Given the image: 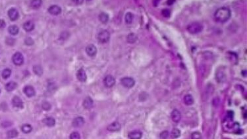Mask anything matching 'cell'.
Returning <instances> with one entry per match:
<instances>
[{"instance_id":"obj_16","label":"cell","mask_w":247,"mask_h":139,"mask_svg":"<svg viewBox=\"0 0 247 139\" xmlns=\"http://www.w3.org/2000/svg\"><path fill=\"white\" fill-rule=\"evenodd\" d=\"M216 77L217 79V81H218L219 83H223V82L225 81V79H226V76H225V73L223 72L222 70H219V69L217 71Z\"/></svg>"},{"instance_id":"obj_11","label":"cell","mask_w":247,"mask_h":139,"mask_svg":"<svg viewBox=\"0 0 247 139\" xmlns=\"http://www.w3.org/2000/svg\"><path fill=\"white\" fill-rule=\"evenodd\" d=\"M86 52L89 56L93 57L96 56L97 53V48L96 46L93 45V44H90V45L87 46V47L86 48Z\"/></svg>"},{"instance_id":"obj_1","label":"cell","mask_w":247,"mask_h":139,"mask_svg":"<svg viewBox=\"0 0 247 139\" xmlns=\"http://www.w3.org/2000/svg\"><path fill=\"white\" fill-rule=\"evenodd\" d=\"M231 13L229 8L222 7L216 10L214 13L215 20L218 23H225L231 17Z\"/></svg>"},{"instance_id":"obj_33","label":"cell","mask_w":247,"mask_h":139,"mask_svg":"<svg viewBox=\"0 0 247 139\" xmlns=\"http://www.w3.org/2000/svg\"><path fill=\"white\" fill-rule=\"evenodd\" d=\"M42 108H43V109H44V110H46V111H49L52 107L51 104H50V103L48 102H44L43 104H42Z\"/></svg>"},{"instance_id":"obj_28","label":"cell","mask_w":247,"mask_h":139,"mask_svg":"<svg viewBox=\"0 0 247 139\" xmlns=\"http://www.w3.org/2000/svg\"><path fill=\"white\" fill-rule=\"evenodd\" d=\"M21 130H22V131L24 132V133H29V132H30L32 130V126L30 125H28V124H25V125H23L22 128H21Z\"/></svg>"},{"instance_id":"obj_34","label":"cell","mask_w":247,"mask_h":139,"mask_svg":"<svg viewBox=\"0 0 247 139\" xmlns=\"http://www.w3.org/2000/svg\"><path fill=\"white\" fill-rule=\"evenodd\" d=\"M191 138L193 139H200L202 138L201 134L199 132H194L191 134Z\"/></svg>"},{"instance_id":"obj_32","label":"cell","mask_w":247,"mask_h":139,"mask_svg":"<svg viewBox=\"0 0 247 139\" xmlns=\"http://www.w3.org/2000/svg\"><path fill=\"white\" fill-rule=\"evenodd\" d=\"M34 72L35 73V74H36L37 75H42V73H43V70H42V68L39 66V65H36V66H34Z\"/></svg>"},{"instance_id":"obj_39","label":"cell","mask_w":247,"mask_h":139,"mask_svg":"<svg viewBox=\"0 0 247 139\" xmlns=\"http://www.w3.org/2000/svg\"><path fill=\"white\" fill-rule=\"evenodd\" d=\"M160 1H161V0H153L152 1L153 5L154 6V7H157V6L159 5Z\"/></svg>"},{"instance_id":"obj_43","label":"cell","mask_w":247,"mask_h":139,"mask_svg":"<svg viewBox=\"0 0 247 139\" xmlns=\"http://www.w3.org/2000/svg\"><path fill=\"white\" fill-rule=\"evenodd\" d=\"M0 92H1V90H0Z\"/></svg>"},{"instance_id":"obj_15","label":"cell","mask_w":247,"mask_h":139,"mask_svg":"<svg viewBox=\"0 0 247 139\" xmlns=\"http://www.w3.org/2000/svg\"><path fill=\"white\" fill-rule=\"evenodd\" d=\"M84 124V119L82 117H76L73 121V126L75 127H80Z\"/></svg>"},{"instance_id":"obj_14","label":"cell","mask_w":247,"mask_h":139,"mask_svg":"<svg viewBox=\"0 0 247 139\" xmlns=\"http://www.w3.org/2000/svg\"><path fill=\"white\" fill-rule=\"evenodd\" d=\"M77 77L79 81L85 82L86 81V79H87V76H86L85 71L83 69H80L77 71Z\"/></svg>"},{"instance_id":"obj_37","label":"cell","mask_w":247,"mask_h":139,"mask_svg":"<svg viewBox=\"0 0 247 139\" xmlns=\"http://www.w3.org/2000/svg\"><path fill=\"white\" fill-rule=\"evenodd\" d=\"M169 135H170V134H169V132L167 131V130H165V131H163L161 132V134H160V138H168L169 137Z\"/></svg>"},{"instance_id":"obj_3","label":"cell","mask_w":247,"mask_h":139,"mask_svg":"<svg viewBox=\"0 0 247 139\" xmlns=\"http://www.w3.org/2000/svg\"><path fill=\"white\" fill-rule=\"evenodd\" d=\"M110 38L109 32L106 30H103L99 32L98 35V40L101 43H107Z\"/></svg>"},{"instance_id":"obj_35","label":"cell","mask_w":247,"mask_h":139,"mask_svg":"<svg viewBox=\"0 0 247 139\" xmlns=\"http://www.w3.org/2000/svg\"><path fill=\"white\" fill-rule=\"evenodd\" d=\"M162 15L164 17L168 18L170 17L171 12L169 9H164V10H162Z\"/></svg>"},{"instance_id":"obj_17","label":"cell","mask_w":247,"mask_h":139,"mask_svg":"<svg viewBox=\"0 0 247 139\" xmlns=\"http://www.w3.org/2000/svg\"><path fill=\"white\" fill-rule=\"evenodd\" d=\"M142 133L140 130H133L128 134V138L130 139H140L142 138Z\"/></svg>"},{"instance_id":"obj_20","label":"cell","mask_w":247,"mask_h":139,"mask_svg":"<svg viewBox=\"0 0 247 139\" xmlns=\"http://www.w3.org/2000/svg\"><path fill=\"white\" fill-rule=\"evenodd\" d=\"M23 28L26 32H30L34 28V24L32 21H26L23 24Z\"/></svg>"},{"instance_id":"obj_22","label":"cell","mask_w":247,"mask_h":139,"mask_svg":"<svg viewBox=\"0 0 247 139\" xmlns=\"http://www.w3.org/2000/svg\"><path fill=\"white\" fill-rule=\"evenodd\" d=\"M194 100L193 97L191 94H187L184 97V103L187 105V106H191L194 104Z\"/></svg>"},{"instance_id":"obj_8","label":"cell","mask_w":247,"mask_h":139,"mask_svg":"<svg viewBox=\"0 0 247 139\" xmlns=\"http://www.w3.org/2000/svg\"><path fill=\"white\" fill-rule=\"evenodd\" d=\"M23 92H24V93L26 94V96L27 97H29V98L33 97L34 96H35L36 94L34 88L30 85H27L25 86L24 89H23Z\"/></svg>"},{"instance_id":"obj_5","label":"cell","mask_w":247,"mask_h":139,"mask_svg":"<svg viewBox=\"0 0 247 139\" xmlns=\"http://www.w3.org/2000/svg\"><path fill=\"white\" fill-rule=\"evenodd\" d=\"M121 83L124 87L131 88L135 85L134 80L131 77H124L121 80Z\"/></svg>"},{"instance_id":"obj_18","label":"cell","mask_w":247,"mask_h":139,"mask_svg":"<svg viewBox=\"0 0 247 139\" xmlns=\"http://www.w3.org/2000/svg\"><path fill=\"white\" fill-rule=\"evenodd\" d=\"M93 104H94V102H93L92 99L90 98V97H86L84 100L83 106L85 109H91L92 107Z\"/></svg>"},{"instance_id":"obj_6","label":"cell","mask_w":247,"mask_h":139,"mask_svg":"<svg viewBox=\"0 0 247 139\" xmlns=\"http://www.w3.org/2000/svg\"><path fill=\"white\" fill-rule=\"evenodd\" d=\"M103 83L107 88L113 87L115 84V78L111 75H107L103 79Z\"/></svg>"},{"instance_id":"obj_25","label":"cell","mask_w":247,"mask_h":139,"mask_svg":"<svg viewBox=\"0 0 247 139\" xmlns=\"http://www.w3.org/2000/svg\"><path fill=\"white\" fill-rule=\"evenodd\" d=\"M137 39H138V37H137V36L134 33L129 34L127 36V38H126V40L130 44H134V42H136Z\"/></svg>"},{"instance_id":"obj_9","label":"cell","mask_w":247,"mask_h":139,"mask_svg":"<svg viewBox=\"0 0 247 139\" xmlns=\"http://www.w3.org/2000/svg\"><path fill=\"white\" fill-rule=\"evenodd\" d=\"M48 12L52 15H58L62 13V8L56 5H52L48 8Z\"/></svg>"},{"instance_id":"obj_19","label":"cell","mask_w":247,"mask_h":139,"mask_svg":"<svg viewBox=\"0 0 247 139\" xmlns=\"http://www.w3.org/2000/svg\"><path fill=\"white\" fill-rule=\"evenodd\" d=\"M43 122L46 125L48 126V127H54V126L56 125V120H55L54 118L52 117L45 118V119L43 120Z\"/></svg>"},{"instance_id":"obj_40","label":"cell","mask_w":247,"mask_h":139,"mask_svg":"<svg viewBox=\"0 0 247 139\" xmlns=\"http://www.w3.org/2000/svg\"><path fill=\"white\" fill-rule=\"evenodd\" d=\"M72 1L77 5H81V4L83 3L84 0H72Z\"/></svg>"},{"instance_id":"obj_13","label":"cell","mask_w":247,"mask_h":139,"mask_svg":"<svg viewBox=\"0 0 247 139\" xmlns=\"http://www.w3.org/2000/svg\"><path fill=\"white\" fill-rule=\"evenodd\" d=\"M13 106L17 108H23V102L21 99L18 96H14L12 100Z\"/></svg>"},{"instance_id":"obj_38","label":"cell","mask_w":247,"mask_h":139,"mask_svg":"<svg viewBox=\"0 0 247 139\" xmlns=\"http://www.w3.org/2000/svg\"><path fill=\"white\" fill-rule=\"evenodd\" d=\"M6 23L5 22V21L3 19H0V28H3L5 26Z\"/></svg>"},{"instance_id":"obj_24","label":"cell","mask_w":247,"mask_h":139,"mask_svg":"<svg viewBox=\"0 0 247 139\" xmlns=\"http://www.w3.org/2000/svg\"><path fill=\"white\" fill-rule=\"evenodd\" d=\"M8 31H9L10 34L15 36L19 32V28L18 26H16V25H11V26H10L9 28H8Z\"/></svg>"},{"instance_id":"obj_41","label":"cell","mask_w":247,"mask_h":139,"mask_svg":"<svg viewBox=\"0 0 247 139\" xmlns=\"http://www.w3.org/2000/svg\"><path fill=\"white\" fill-rule=\"evenodd\" d=\"M175 0H168V1H167V3H168V5H172L175 3Z\"/></svg>"},{"instance_id":"obj_4","label":"cell","mask_w":247,"mask_h":139,"mask_svg":"<svg viewBox=\"0 0 247 139\" xmlns=\"http://www.w3.org/2000/svg\"><path fill=\"white\" fill-rule=\"evenodd\" d=\"M12 61L15 65L19 66V65H23V63H24V57L20 52H16L13 56Z\"/></svg>"},{"instance_id":"obj_7","label":"cell","mask_w":247,"mask_h":139,"mask_svg":"<svg viewBox=\"0 0 247 139\" xmlns=\"http://www.w3.org/2000/svg\"><path fill=\"white\" fill-rule=\"evenodd\" d=\"M7 14L10 20L12 21H15L17 20L19 17V12L15 8H11L9 11H8Z\"/></svg>"},{"instance_id":"obj_27","label":"cell","mask_w":247,"mask_h":139,"mask_svg":"<svg viewBox=\"0 0 247 139\" xmlns=\"http://www.w3.org/2000/svg\"><path fill=\"white\" fill-rule=\"evenodd\" d=\"M124 19H125V22L126 24H130V23H132V21L134 19V15L132 13L130 12H128L126 13L125 15V18H124Z\"/></svg>"},{"instance_id":"obj_12","label":"cell","mask_w":247,"mask_h":139,"mask_svg":"<svg viewBox=\"0 0 247 139\" xmlns=\"http://www.w3.org/2000/svg\"><path fill=\"white\" fill-rule=\"evenodd\" d=\"M121 124H120L119 122L115 121L110 124V125L107 127V130L111 132H116V131H119V130L121 129Z\"/></svg>"},{"instance_id":"obj_21","label":"cell","mask_w":247,"mask_h":139,"mask_svg":"<svg viewBox=\"0 0 247 139\" xmlns=\"http://www.w3.org/2000/svg\"><path fill=\"white\" fill-rule=\"evenodd\" d=\"M17 87V84L14 81L9 82V83L6 84L5 85V89L8 92L13 91V90H14Z\"/></svg>"},{"instance_id":"obj_31","label":"cell","mask_w":247,"mask_h":139,"mask_svg":"<svg viewBox=\"0 0 247 139\" xmlns=\"http://www.w3.org/2000/svg\"><path fill=\"white\" fill-rule=\"evenodd\" d=\"M181 136V131L180 130H179L178 128H174L172 130V138H177Z\"/></svg>"},{"instance_id":"obj_30","label":"cell","mask_w":247,"mask_h":139,"mask_svg":"<svg viewBox=\"0 0 247 139\" xmlns=\"http://www.w3.org/2000/svg\"><path fill=\"white\" fill-rule=\"evenodd\" d=\"M11 75V70L9 69H5L2 71V77L4 79H7Z\"/></svg>"},{"instance_id":"obj_29","label":"cell","mask_w":247,"mask_h":139,"mask_svg":"<svg viewBox=\"0 0 247 139\" xmlns=\"http://www.w3.org/2000/svg\"><path fill=\"white\" fill-rule=\"evenodd\" d=\"M18 134L19 133L17 132V130H16L15 129H13V130H9V131L7 132V135L8 138H13L17 137V136H18Z\"/></svg>"},{"instance_id":"obj_23","label":"cell","mask_w":247,"mask_h":139,"mask_svg":"<svg viewBox=\"0 0 247 139\" xmlns=\"http://www.w3.org/2000/svg\"><path fill=\"white\" fill-rule=\"evenodd\" d=\"M99 20L103 24H106L109 21V15L105 13H101L99 15Z\"/></svg>"},{"instance_id":"obj_42","label":"cell","mask_w":247,"mask_h":139,"mask_svg":"<svg viewBox=\"0 0 247 139\" xmlns=\"http://www.w3.org/2000/svg\"><path fill=\"white\" fill-rule=\"evenodd\" d=\"M87 1H90V0H87Z\"/></svg>"},{"instance_id":"obj_26","label":"cell","mask_w":247,"mask_h":139,"mask_svg":"<svg viewBox=\"0 0 247 139\" xmlns=\"http://www.w3.org/2000/svg\"><path fill=\"white\" fill-rule=\"evenodd\" d=\"M42 4V0H32L30 2V6L33 9H38L41 7Z\"/></svg>"},{"instance_id":"obj_10","label":"cell","mask_w":247,"mask_h":139,"mask_svg":"<svg viewBox=\"0 0 247 139\" xmlns=\"http://www.w3.org/2000/svg\"><path fill=\"white\" fill-rule=\"evenodd\" d=\"M171 117H172V121L175 122V123H179L181 121V113L178 109H173L171 114Z\"/></svg>"},{"instance_id":"obj_2","label":"cell","mask_w":247,"mask_h":139,"mask_svg":"<svg viewBox=\"0 0 247 139\" xmlns=\"http://www.w3.org/2000/svg\"><path fill=\"white\" fill-rule=\"evenodd\" d=\"M187 29L190 34H196L202 32L203 30V25L198 22H194L188 25Z\"/></svg>"},{"instance_id":"obj_36","label":"cell","mask_w":247,"mask_h":139,"mask_svg":"<svg viewBox=\"0 0 247 139\" xmlns=\"http://www.w3.org/2000/svg\"><path fill=\"white\" fill-rule=\"evenodd\" d=\"M70 138H71V139H79V138H81V135H80L79 132H73V133L71 134Z\"/></svg>"}]
</instances>
